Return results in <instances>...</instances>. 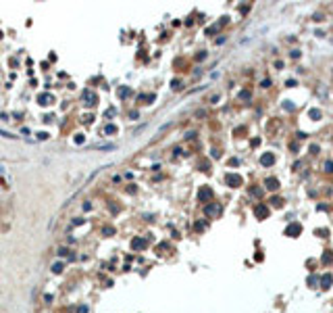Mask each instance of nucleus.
I'll return each instance as SVG.
<instances>
[{
	"label": "nucleus",
	"instance_id": "nucleus-1",
	"mask_svg": "<svg viewBox=\"0 0 333 313\" xmlns=\"http://www.w3.org/2000/svg\"><path fill=\"white\" fill-rule=\"evenodd\" d=\"M317 96H319L321 100H327V98H329V90H327L325 84H319V86H317Z\"/></svg>",
	"mask_w": 333,
	"mask_h": 313
},
{
	"label": "nucleus",
	"instance_id": "nucleus-2",
	"mask_svg": "<svg viewBox=\"0 0 333 313\" xmlns=\"http://www.w3.org/2000/svg\"><path fill=\"white\" fill-rule=\"evenodd\" d=\"M81 98L85 100V104H87V107L96 102V94H94V92H90V90H85V92H83V94H81Z\"/></svg>",
	"mask_w": 333,
	"mask_h": 313
},
{
	"label": "nucleus",
	"instance_id": "nucleus-3",
	"mask_svg": "<svg viewBox=\"0 0 333 313\" xmlns=\"http://www.w3.org/2000/svg\"><path fill=\"white\" fill-rule=\"evenodd\" d=\"M302 232V227H300V224H291L287 230H285V234L287 236H296V234H300Z\"/></svg>",
	"mask_w": 333,
	"mask_h": 313
},
{
	"label": "nucleus",
	"instance_id": "nucleus-4",
	"mask_svg": "<svg viewBox=\"0 0 333 313\" xmlns=\"http://www.w3.org/2000/svg\"><path fill=\"white\" fill-rule=\"evenodd\" d=\"M94 148H96V150H115L117 144H113V142H108V144H96Z\"/></svg>",
	"mask_w": 333,
	"mask_h": 313
},
{
	"label": "nucleus",
	"instance_id": "nucleus-5",
	"mask_svg": "<svg viewBox=\"0 0 333 313\" xmlns=\"http://www.w3.org/2000/svg\"><path fill=\"white\" fill-rule=\"evenodd\" d=\"M260 163H262V165H273V163H275V157H273V155H262Z\"/></svg>",
	"mask_w": 333,
	"mask_h": 313
},
{
	"label": "nucleus",
	"instance_id": "nucleus-6",
	"mask_svg": "<svg viewBox=\"0 0 333 313\" xmlns=\"http://www.w3.org/2000/svg\"><path fill=\"white\" fill-rule=\"evenodd\" d=\"M267 188H269V190H277V188H279V182L275 178H269L267 179Z\"/></svg>",
	"mask_w": 333,
	"mask_h": 313
},
{
	"label": "nucleus",
	"instance_id": "nucleus-7",
	"mask_svg": "<svg viewBox=\"0 0 333 313\" xmlns=\"http://www.w3.org/2000/svg\"><path fill=\"white\" fill-rule=\"evenodd\" d=\"M256 215H258V217H267V215H269V209H267L264 205H260V207H256Z\"/></svg>",
	"mask_w": 333,
	"mask_h": 313
},
{
	"label": "nucleus",
	"instance_id": "nucleus-8",
	"mask_svg": "<svg viewBox=\"0 0 333 313\" xmlns=\"http://www.w3.org/2000/svg\"><path fill=\"white\" fill-rule=\"evenodd\" d=\"M227 182H229L231 186H240V184H242V178H240V176H227Z\"/></svg>",
	"mask_w": 333,
	"mask_h": 313
},
{
	"label": "nucleus",
	"instance_id": "nucleus-9",
	"mask_svg": "<svg viewBox=\"0 0 333 313\" xmlns=\"http://www.w3.org/2000/svg\"><path fill=\"white\" fill-rule=\"evenodd\" d=\"M219 211H221V207H219V205H210V207H206V213H208V215H219Z\"/></svg>",
	"mask_w": 333,
	"mask_h": 313
},
{
	"label": "nucleus",
	"instance_id": "nucleus-10",
	"mask_svg": "<svg viewBox=\"0 0 333 313\" xmlns=\"http://www.w3.org/2000/svg\"><path fill=\"white\" fill-rule=\"evenodd\" d=\"M331 273H325V275H323V288H329V284H331Z\"/></svg>",
	"mask_w": 333,
	"mask_h": 313
},
{
	"label": "nucleus",
	"instance_id": "nucleus-11",
	"mask_svg": "<svg viewBox=\"0 0 333 313\" xmlns=\"http://www.w3.org/2000/svg\"><path fill=\"white\" fill-rule=\"evenodd\" d=\"M210 196H212V192H210L208 188H204V190L200 192V198H202V200H204V198H210Z\"/></svg>",
	"mask_w": 333,
	"mask_h": 313
},
{
	"label": "nucleus",
	"instance_id": "nucleus-12",
	"mask_svg": "<svg viewBox=\"0 0 333 313\" xmlns=\"http://www.w3.org/2000/svg\"><path fill=\"white\" fill-rule=\"evenodd\" d=\"M0 136H4V138H10V140H17V138H19V136L10 134V132H4V130H0Z\"/></svg>",
	"mask_w": 333,
	"mask_h": 313
},
{
	"label": "nucleus",
	"instance_id": "nucleus-13",
	"mask_svg": "<svg viewBox=\"0 0 333 313\" xmlns=\"http://www.w3.org/2000/svg\"><path fill=\"white\" fill-rule=\"evenodd\" d=\"M52 271H54V273L63 271V263H54V265H52Z\"/></svg>",
	"mask_w": 333,
	"mask_h": 313
},
{
	"label": "nucleus",
	"instance_id": "nucleus-14",
	"mask_svg": "<svg viewBox=\"0 0 333 313\" xmlns=\"http://www.w3.org/2000/svg\"><path fill=\"white\" fill-rule=\"evenodd\" d=\"M325 171H333V161H325Z\"/></svg>",
	"mask_w": 333,
	"mask_h": 313
},
{
	"label": "nucleus",
	"instance_id": "nucleus-15",
	"mask_svg": "<svg viewBox=\"0 0 333 313\" xmlns=\"http://www.w3.org/2000/svg\"><path fill=\"white\" fill-rule=\"evenodd\" d=\"M310 117H312V119H319L321 113H319V111H310Z\"/></svg>",
	"mask_w": 333,
	"mask_h": 313
},
{
	"label": "nucleus",
	"instance_id": "nucleus-16",
	"mask_svg": "<svg viewBox=\"0 0 333 313\" xmlns=\"http://www.w3.org/2000/svg\"><path fill=\"white\" fill-rule=\"evenodd\" d=\"M46 138H48V134H44V132H42V134H38V140H46Z\"/></svg>",
	"mask_w": 333,
	"mask_h": 313
},
{
	"label": "nucleus",
	"instance_id": "nucleus-17",
	"mask_svg": "<svg viewBox=\"0 0 333 313\" xmlns=\"http://www.w3.org/2000/svg\"><path fill=\"white\" fill-rule=\"evenodd\" d=\"M0 173H4V167H2V165H0Z\"/></svg>",
	"mask_w": 333,
	"mask_h": 313
},
{
	"label": "nucleus",
	"instance_id": "nucleus-18",
	"mask_svg": "<svg viewBox=\"0 0 333 313\" xmlns=\"http://www.w3.org/2000/svg\"><path fill=\"white\" fill-rule=\"evenodd\" d=\"M331 75H333V69H331Z\"/></svg>",
	"mask_w": 333,
	"mask_h": 313
}]
</instances>
